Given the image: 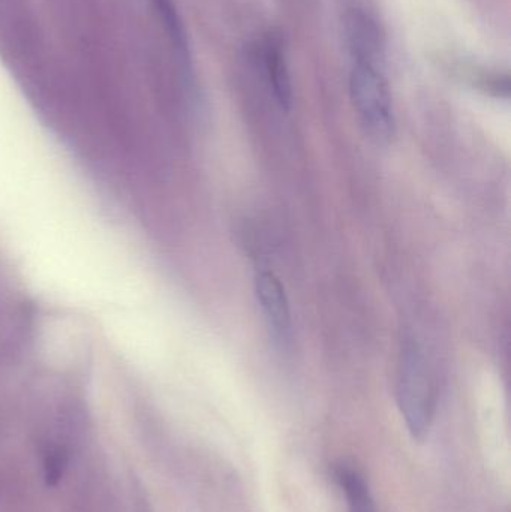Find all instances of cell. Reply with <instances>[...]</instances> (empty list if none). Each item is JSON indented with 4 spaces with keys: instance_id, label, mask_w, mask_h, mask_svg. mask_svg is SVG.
Wrapping results in <instances>:
<instances>
[{
    "instance_id": "7a4b0ae2",
    "label": "cell",
    "mask_w": 511,
    "mask_h": 512,
    "mask_svg": "<svg viewBox=\"0 0 511 512\" xmlns=\"http://www.w3.org/2000/svg\"><path fill=\"white\" fill-rule=\"evenodd\" d=\"M350 95L366 132L377 143H389L395 135V114L381 66L353 62Z\"/></svg>"
},
{
    "instance_id": "5b68a950",
    "label": "cell",
    "mask_w": 511,
    "mask_h": 512,
    "mask_svg": "<svg viewBox=\"0 0 511 512\" xmlns=\"http://www.w3.org/2000/svg\"><path fill=\"white\" fill-rule=\"evenodd\" d=\"M264 62H266L267 77H269L276 101L285 110H290L291 104H293V86H291L287 57L282 50L281 41L276 38L267 39L266 48H264Z\"/></svg>"
},
{
    "instance_id": "3957f363",
    "label": "cell",
    "mask_w": 511,
    "mask_h": 512,
    "mask_svg": "<svg viewBox=\"0 0 511 512\" xmlns=\"http://www.w3.org/2000/svg\"><path fill=\"white\" fill-rule=\"evenodd\" d=\"M255 294L263 309L275 342L285 345L291 339V312L284 286L273 271L260 270L255 276Z\"/></svg>"
},
{
    "instance_id": "ba28073f",
    "label": "cell",
    "mask_w": 511,
    "mask_h": 512,
    "mask_svg": "<svg viewBox=\"0 0 511 512\" xmlns=\"http://www.w3.org/2000/svg\"><path fill=\"white\" fill-rule=\"evenodd\" d=\"M65 463V454L62 450L56 448V450L48 451L47 456H45L44 469L45 480L50 486H54L62 478Z\"/></svg>"
},
{
    "instance_id": "8992f818",
    "label": "cell",
    "mask_w": 511,
    "mask_h": 512,
    "mask_svg": "<svg viewBox=\"0 0 511 512\" xmlns=\"http://www.w3.org/2000/svg\"><path fill=\"white\" fill-rule=\"evenodd\" d=\"M335 478L347 499L348 512H377L365 478L350 466L335 469Z\"/></svg>"
},
{
    "instance_id": "52a82bcc",
    "label": "cell",
    "mask_w": 511,
    "mask_h": 512,
    "mask_svg": "<svg viewBox=\"0 0 511 512\" xmlns=\"http://www.w3.org/2000/svg\"><path fill=\"white\" fill-rule=\"evenodd\" d=\"M155 2L156 5H158L159 11H161L165 24H167L168 32H170L171 38H173L174 45H176L177 50H179L182 59L188 63V39H186L185 29H183L179 14H177L176 8H174L173 0H155Z\"/></svg>"
},
{
    "instance_id": "6da1fadb",
    "label": "cell",
    "mask_w": 511,
    "mask_h": 512,
    "mask_svg": "<svg viewBox=\"0 0 511 512\" xmlns=\"http://www.w3.org/2000/svg\"><path fill=\"white\" fill-rule=\"evenodd\" d=\"M399 409L414 439L426 438L437 409V387L422 352L416 345L402 351L396 382Z\"/></svg>"
},
{
    "instance_id": "277c9868",
    "label": "cell",
    "mask_w": 511,
    "mask_h": 512,
    "mask_svg": "<svg viewBox=\"0 0 511 512\" xmlns=\"http://www.w3.org/2000/svg\"><path fill=\"white\" fill-rule=\"evenodd\" d=\"M345 33L350 45L353 62L381 66L384 59V42L380 27L360 9H354L345 20Z\"/></svg>"
}]
</instances>
